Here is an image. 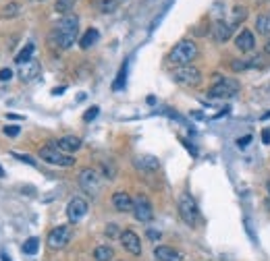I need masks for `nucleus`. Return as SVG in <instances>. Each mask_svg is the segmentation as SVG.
<instances>
[{
	"mask_svg": "<svg viewBox=\"0 0 270 261\" xmlns=\"http://www.w3.org/2000/svg\"><path fill=\"white\" fill-rule=\"evenodd\" d=\"M77 33H79V17L69 13L65 15L61 21H58V25L54 27V38H56V46L58 48H71L77 40Z\"/></svg>",
	"mask_w": 270,
	"mask_h": 261,
	"instance_id": "f257e3e1",
	"label": "nucleus"
},
{
	"mask_svg": "<svg viewBox=\"0 0 270 261\" xmlns=\"http://www.w3.org/2000/svg\"><path fill=\"white\" fill-rule=\"evenodd\" d=\"M197 56V46L195 42L191 40H181L173 46V50L169 54V61L175 65V66H185V65H189L193 58Z\"/></svg>",
	"mask_w": 270,
	"mask_h": 261,
	"instance_id": "f03ea898",
	"label": "nucleus"
},
{
	"mask_svg": "<svg viewBox=\"0 0 270 261\" xmlns=\"http://www.w3.org/2000/svg\"><path fill=\"white\" fill-rule=\"evenodd\" d=\"M40 158H42L44 162L52 164V166H61V168H71V166L75 164V158L71 156V153L61 151L58 147H54L52 143L40 149Z\"/></svg>",
	"mask_w": 270,
	"mask_h": 261,
	"instance_id": "7ed1b4c3",
	"label": "nucleus"
},
{
	"mask_svg": "<svg viewBox=\"0 0 270 261\" xmlns=\"http://www.w3.org/2000/svg\"><path fill=\"white\" fill-rule=\"evenodd\" d=\"M102 174L93 168H84L79 172V187L91 197H98L102 191Z\"/></svg>",
	"mask_w": 270,
	"mask_h": 261,
	"instance_id": "20e7f679",
	"label": "nucleus"
},
{
	"mask_svg": "<svg viewBox=\"0 0 270 261\" xmlns=\"http://www.w3.org/2000/svg\"><path fill=\"white\" fill-rule=\"evenodd\" d=\"M241 89L239 85V81L237 79H227V77H220L212 87L208 89V96L210 98H233V96H237Z\"/></svg>",
	"mask_w": 270,
	"mask_h": 261,
	"instance_id": "39448f33",
	"label": "nucleus"
},
{
	"mask_svg": "<svg viewBox=\"0 0 270 261\" xmlns=\"http://www.w3.org/2000/svg\"><path fill=\"white\" fill-rule=\"evenodd\" d=\"M173 79H175V83H179V85L195 87V85L202 83V73H199L197 66L185 65V66H177V68L173 70Z\"/></svg>",
	"mask_w": 270,
	"mask_h": 261,
	"instance_id": "423d86ee",
	"label": "nucleus"
},
{
	"mask_svg": "<svg viewBox=\"0 0 270 261\" xmlns=\"http://www.w3.org/2000/svg\"><path fill=\"white\" fill-rule=\"evenodd\" d=\"M71 236H73V228L67 226V224H61V226H56V228H52L48 232L46 243H48V247L52 249V251H61V249H65L69 245Z\"/></svg>",
	"mask_w": 270,
	"mask_h": 261,
	"instance_id": "0eeeda50",
	"label": "nucleus"
},
{
	"mask_svg": "<svg viewBox=\"0 0 270 261\" xmlns=\"http://www.w3.org/2000/svg\"><path fill=\"white\" fill-rule=\"evenodd\" d=\"M179 213H181V218L185 224H189V226H195L197 220H199V211H197V205H195V201L183 193L179 197Z\"/></svg>",
	"mask_w": 270,
	"mask_h": 261,
	"instance_id": "6e6552de",
	"label": "nucleus"
},
{
	"mask_svg": "<svg viewBox=\"0 0 270 261\" xmlns=\"http://www.w3.org/2000/svg\"><path fill=\"white\" fill-rule=\"evenodd\" d=\"M133 218L137 222H150L154 218V207H152L146 195H137L133 199Z\"/></svg>",
	"mask_w": 270,
	"mask_h": 261,
	"instance_id": "1a4fd4ad",
	"label": "nucleus"
},
{
	"mask_svg": "<svg viewBox=\"0 0 270 261\" xmlns=\"http://www.w3.org/2000/svg\"><path fill=\"white\" fill-rule=\"evenodd\" d=\"M86 213H88V201L86 199L73 197L71 201H69V205H67V218H69V222L77 224L79 220H84Z\"/></svg>",
	"mask_w": 270,
	"mask_h": 261,
	"instance_id": "9d476101",
	"label": "nucleus"
},
{
	"mask_svg": "<svg viewBox=\"0 0 270 261\" xmlns=\"http://www.w3.org/2000/svg\"><path fill=\"white\" fill-rule=\"evenodd\" d=\"M119 239H121V245H123V249L127 253L142 255V241H139V236L133 230H123Z\"/></svg>",
	"mask_w": 270,
	"mask_h": 261,
	"instance_id": "9b49d317",
	"label": "nucleus"
},
{
	"mask_svg": "<svg viewBox=\"0 0 270 261\" xmlns=\"http://www.w3.org/2000/svg\"><path fill=\"white\" fill-rule=\"evenodd\" d=\"M38 75H40V63L33 61V58H31L29 63L19 65V79H21V81H25V83H27V81H33Z\"/></svg>",
	"mask_w": 270,
	"mask_h": 261,
	"instance_id": "f8f14e48",
	"label": "nucleus"
},
{
	"mask_svg": "<svg viewBox=\"0 0 270 261\" xmlns=\"http://www.w3.org/2000/svg\"><path fill=\"white\" fill-rule=\"evenodd\" d=\"M235 46L241 50V52H252L256 48V38L250 29H241L239 35L235 38Z\"/></svg>",
	"mask_w": 270,
	"mask_h": 261,
	"instance_id": "ddd939ff",
	"label": "nucleus"
},
{
	"mask_svg": "<svg viewBox=\"0 0 270 261\" xmlns=\"http://www.w3.org/2000/svg\"><path fill=\"white\" fill-rule=\"evenodd\" d=\"M112 205H114V209L116 211H133V199H131V195L129 193H125V191H116L114 195H112Z\"/></svg>",
	"mask_w": 270,
	"mask_h": 261,
	"instance_id": "4468645a",
	"label": "nucleus"
},
{
	"mask_svg": "<svg viewBox=\"0 0 270 261\" xmlns=\"http://www.w3.org/2000/svg\"><path fill=\"white\" fill-rule=\"evenodd\" d=\"M52 145L58 147L61 151H65V153H73V151L81 149V139L75 137V135H67V137H63V139H58L56 143H52Z\"/></svg>",
	"mask_w": 270,
	"mask_h": 261,
	"instance_id": "2eb2a0df",
	"label": "nucleus"
},
{
	"mask_svg": "<svg viewBox=\"0 0 270 261\" xmlns=\"http://www.w3.org/2000/svg\"><path fill=\"white\" fill-rule=\"evenodd\" d=\"M154 257L158 261H181V253L175 251L173 247H167V245H158L154 249Z\"/></svg>",
	"mask_w": 270,
	"mask_h": 261,
	"instance_id": "dca6fc26",
	"label": "nucleus"
},
{
	"mask_svg": "<svg viewBox=\"0 0 270 261\" xmlns=\"http://www.w3.org/2000/svg\"><path fill=\"white\" fill-rule=\"evenodd\" d=\"M233 25H229L227 21H216L214 23V29H212V35H214V40L216 42H227L231 38V29Z\"/></svg>",
	"mask_w": 270,
	"mask_h": 261,
	"instance_id": "f3484780",
	"label": "nucleus"
},
{
	"mask_svg": "<svg viewBox=\"0 0 270 261\" xmlns=\"http://www.w3.org/2000/svg\"><path fill=\"white\" fill-rule=\"evenodd\" d=\"M135 166L139 170H158L160 168V162H158V158H154V156H139V158H135Z\"/></svg>",
	"mask_w": 270,
	"mask_h": 261,
	"instance_id": "a211bd4d",
	"label": "nucleus"
},
{
	"mask_svg": "<svg viewBox=\"0 0 270 261\" xmlns=\"http://www.w3.org/2000/svg\"><path fill=\"white\" fill-rule=\"evenodd\" d=\"M98 40H100V31H98L96 27H90V29L84 33V38L79 40V46H81L84 50H90Z\"/></svg>",
	"mask_w": 270,
	"mask_h": 261,
	"instance_id": "6ab92c4d",
	"label": "nucleus"
},
{
	"mask_svg": "<svg viewBox=\"0 0 270 261\" xmlns=\"http://www.w3.org/2000/svg\"><path fill=\"white\" fill-rule=\"evenodd\" d=\"M112 257H114V251L110 245H98L93 249V259L96 261H112Z\"/></svg>",
	"mask_w": 270,
	"mask_h": 261,
	"instance_id": "aec40b11",
	"label": "nucleus"
},
{
	"mask_svg": "<svg viewBox=\"0 0 270 261\" xmlns=\"http://www.w3.org/2000/svg\"><path fill=\"white\" fill-rule=\"evenodd\" d=\"M21 13V4L19 2H6L2 8H0V17L2 19H13Z\"/></svg>",
	"mask_w": 270,
	"mask_h": 261,
	"instance_id": "412c9836",
	"label": "nucleus"
},
{
	"mask_svg": "<svg viewBox=\"0 0 270 261\" xmlns=\"http://www.w3.org/2000/svg\"><path fill=\"white\" fill-rule=\"evenodd\" d=\"M256 31L260 35H270V15H260L256 19Z\"/></svg>",
	"mask_w": 270,
	"mask_h": 261,
	"instance_id": "4be33fe9",
	"label": "nucleus"
},
{
	"mask_svg": "<svg viewBox=\"0 0 270 261\" xmlns=\"http://www.w3.org/2000/svg\"><path fill=\"white\" fill-rule=\"evenodd\" d=\"M33 52H36V46L33 44H27L25 48H23L19 54H17V58H15V63L17 65H23V63H29L31 61V56H33Z\"/></svg>",
	"mask_w": 270,
	"mask_h": 261,
	"instance_id": "5701e85b",
	"label": "nucleus"
},
{
	"mask_svg": "<svg viewBox=\"0 0 270 261\" xmlns=\"http://www.w3.org/2000/svg\"><path fill=\"white\" fill-rule=\"evenodd\" d=\"M75 2H77V0H56L54 10H56V13H61V15L65 17V15H69V13H71V10H73Z\"/></svg>",
	"mask_w": 270,
	"mask_h": 261,
	"instance_id": "b1692460",
	"label": "nucleus"
},
{
	"mask_svg": "<svg viewBox=\"0 0 270 261\" xmlns=\"http://www.w3.org/2000/svg\"><path fill=\"white\" fill-rule=\"evenodd\" d=\"M40 251V239L38 236H31V239H27L25 243H23V253L25 255H36Z\"/></svg>",
	"mask_w": 270,
	"mask_h": 261,
	"instance_id": "393cba45",
	"label": "nucleus"
},
{
	"mask_svg": "<svg viewBox=\"0 0 270 261\" xmlns=\"http://www.w3.org/2000/svg\"><path fill=\"white\" fill-rule=\"evenodd\" d=\"M96 6L100 13H112V10L119 8V2H116V0H98Z\"/></svg>",
	"mask_w": 270,
	"mask_h": 261,
	"instance_id": "a878e982",
	"label": "nucleus"
},
{
	"mask_svg": "<svg viewBox=\"0 0 270 261\" xmlns=\"http://www.w3.org/2000/svg\"><path fill=\"white\" fill-rule=\"evenodd\" d=\"M125 77H127V65H123V66H121L119 75H116V81L112 83V89H114V91H119V89H123V87H125Z\"/></svg>",
	"mask_w": 270,
	"mask_h": 261,
	"instance_id": "bb28decb",
	"label": "nucleus"
},
{
	"mask_svg": "<svg viewBox=\"0 0 270 261\" xmlns=\"http://www.w3.org/2000/svg\"><path fill=\"white\" fill-rule=\"evenodd\" d=\"M245 17H248V10H245V8H241V6H237V8H235L233 25H239V23H241V19H245Z\"/></svg>",
	"mask_w": 270,
	"mask_h": 261,
	"instance_id": "cd10ccee",
	"label": "nucleus"
},
{
	"mask_svg": "<svg viewBox=\"0 0 270 261\" xmlns=\"http://www.w3.org/2000/svg\"><path fill=\"white\" fill-rule=\"evenodd\" d=\"M231 68L235 70V73H241V70H248L250 66H248V61H239V58H237V61L231 63Z\"/></svg>",
	"mask_w": 270,
	"mask_h": 261,
	"instance_id": "c85d7f7f",
	"label": "nucleus"
},
{
	"mask_svg": "<svg viewBox=\"0 0 270 261\" xmlns=\"http://www.w3.org/2000/svg\"><path fill=\"white\" fill-rule=\"evenodd\" d=\"M266 63H264V56H254L252 61H248V66L250 68H262Z\"/></svg>",
	"mask_w": 270,
	"mask_h": 261,
	"instance_id": "c756f323",
	"label": "nucleus"
},
{
	"mask_svg": "<svg viewBox=\"0 0 270 261\" xmlns=\"http://www.w3.org/2000/svg\"><path fill=\"white\" fill-rule=\"evenodd\" d=\"M98 112H100V108H98V106H91V108H90V110L84 114V121H86V123H91L93 118L98 116Z\"/></svg>",
	"mask_w": 270,
	"mask_h": 261,
	"instance_id": "7c9ffc66",
	"label": "nucleus"
},
{
	"mask_svg": "<svg viewBox=\"0 0 270 261\" xmlns=\"http://www.w3.org/2000/svg\"><path fill=\"white\" fill-rule=\"evenodd\" d=\"M13 158L25 162V164H29V166H36V160H33L31 156H27V153H17V151H13Z\"/></svg>",
	"mask_w": 270,
	"mask_h": 261,
	"instance_id": "2f4dec72",
	"label": "nucleus"
},
{
	"mask_svg": "<svg viewBox=\"0 0 270 261\" xmlns=\"http://www.w3.org/2000/svg\"><path fill=\"white\" fill-rule=\"evenodd\" d=\"M2 130H4V135H8V137H17L19 135V127L17 125H6Z\"/></svg>",
	"mask_w": 270,
	"mask_h": 261,
	"instance_id": "473e14b6",
	"label": "nucleus"
},
{
	"mask_svg": "<svg viewBox=\"0 0 270 261\" xmlns=\"http://www.w3.org/2000/svg\"><path fill=\"white\" fill-rule=\"evenodd\" d=\"M13 79V70L10 68H0V81H10Z\"/></svg>",
	"mask_w": 270,
	"mask_h": 261,
	"instance_id": "72a5a7b5",
	"label": "nucleus"
},
{
	"mask_svg": "<svg viewBox=\"0 0 270 261\" xmlns=\"http://www.w3.org/2000/svg\"><path fill=\"white\" fill-rule=\"evenodd\" d=\"M106 234H108V236H116V234L121 236V232H119V226H116V224H108V226H106Z\"/></svg>",
	"mask_w": 270,
	"mask_h": 261,
	"instance_id": "f704fd0d",
	"label": "nucleus"
},
{
	"mask_svg": "<svg viewBox=\"0 0 270 261\" xmlns=\"http://www.w3.org/2000/svg\"><path fill=\"white\" fill-rule=\"evenodd\" d=\"M248 143H252V135H245L241 139H237V145L243 149V147H248Z\"/></svg>",
	"mask_w": 270,
	"mask_h": 261,
	"instance_id": "c9c22d12",
	"label": "nucleus"
},
{
	"mask_svg": "<svg viewBox=\"0 0 270 261\" xmlns=\"http://www.w3.org/2000/svg\"><path fill=\"white\" fill-rule=\"evenodd\" d=\"M262 141H264V145H270V129L262 130Z\"/></svg>",
	"mask_w": 270,
	"mask_h": 261,
	"instance_id": "e433bc0d",
	"label": "nucleus"
},
{
	"mask_svg": "<svg viewBox=\"0 0 270 261\" xmlns=\"http://www.w3.org/2000/svg\"><path fill=\"white\" fill-rule=\"evenodd\" d=\"M148 236H150L152 241H158V239H160V232H158V230H152V228H150V230H148Z\"/></svg>",
	"mask_w": 270,
	"mask_h": 261,
	"instance_id": "4c0bfd02",
	"label": "nucleus"
},
{
	"mask_svg": "<svg viewBox=\"0 0 270 261\" xmlns=\"http://www.w3.org/2000/svg\"><path fill=\"white\" fill-rule=\"evenodd\" d=\"M65 91V87H54L52 89V96H58V93H63Z\"/></svg>",
	"mask_w": 270,
	"mask_h": 261,
	"instance_id": "58836bf2",
	"label": "nucleus"
},
{
	"mask_svg": "<svg viewBox=\"0 0 270 261\" xmlns=\"http://www.w3.org/2000/svg\"><path fill=\"white\" fill-rule=\"evenodd\" d=\"M6 118H13V121H21L23 116H19V114H6Z\"/></svg>",
	"mask_w": 270,
	"mask_h": 261,
	"instance_id": "ea45409f",
	"label": "nucleus"
},
{
	"mask_svg": "<svg viewBox=\"0 0 270 261\" xmlns=\"http://www.w3.org/2000/svg\"><path fill=\"white\" fill-rule=\"evenodd\" d=\"M264 52H266V54H270V40H268V42H266V46H264Z\"/></svg>",
	"mask_w": 270,
	"mask_h": 261,
	"instance_id": "a19ab883",
	"label": "nucleus"
},
{
	"mask_svg": "<svg viewBox=\"0 0 270 261\" xmlns=\"http://www.w3.org/2000/svg\"><path fill=\"white\" fill-rule=\"evenodd\" d=\"M148 104H150V106H154V104H156V98H152V96H150V98H148Z\"/></svg>",
	"mask_w": 270,
	"mask_h": 261,
	"instance_id": "79ce46f5",
	"label": "nucleus"
},
{
	"mask_svg": "<svg viewBox=\"0 0 270 261\" xmlns=\"http://www.w3.org/2000/svg\"><path fill=\"white\" fill-rule=\"evenodd\" d=\"M266 118H270V110H268V112H266V114L262 116V121H266Z\"/></svg>",
	"mask_w": 270,
	"mask_h": 261,
	"instance_id": "37998d69",
	"label": "nucleus"
},
{
	"mask_svg": "<svg viewBox=\"0 0 270 261\" xmlns=\"http://www.w3.org/2000/svg\"><path fill=\"white\" fill-rule=\"evenodd\" d=\"M2 261H13V259H10L8 255H2Z\"/></svg>",
	"mask_w": 270,
	"mask_h": 261,
	"instance_id": "c03bdc74",
	"label": "nucleus"
},
{
	"mask_svg": "<svg viewBox=\"0 0 270 261\" xmlns=\"http://www.w3.org/2000/svg\"><path fill=\"white\" fill-rule=\"evenodd\" d=\"M2 176H4V168H2V166H0V179H2Z\"/></svg>",
	"mask_w": 270,
	"mask_h": 261,
	"instance_id": "a18cd8bd",
	"label": "nucleus"
},
{
	"mask_svg": "<svg viewBox=\"0 0 270 261\" xmlns=\"http://www.w3.org/2000/svg\"><path fill=\"white\" fill-rule=\"evenodd\" d=\"M266 187H268V193H270V183H268V185H266Z\"/></svg>",
	"mask_w": 270,
	"mask_h": 261,
	"instance_id": "49530a36",
	"label": "nucleus"
}]
</instances>
